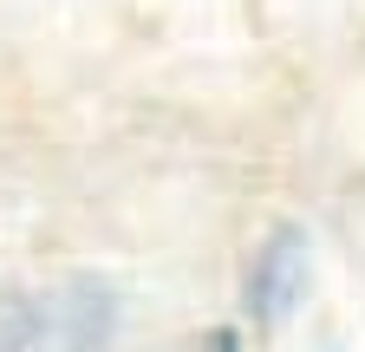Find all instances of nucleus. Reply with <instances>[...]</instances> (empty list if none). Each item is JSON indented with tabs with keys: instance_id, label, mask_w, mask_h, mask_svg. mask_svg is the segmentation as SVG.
I'll use <instances>...</instances> for the list:
<instances>
[{
	"instance_id": "nucleus-1",
	"label": "nucleus",
	"mask_w": 365,
	"mask_h": 352,
	"mask_svg": "<svg viewBox=\"0 0 365 352\" xmlns=\"http://www.w3.org/2000/svg\"><path fill=\"white\" fill-rule=\"evenodd\" d=\"M307 268H313V242H307V229L281 222V229H274V235L255 248V261H248V287H242L248 314H255L261 326H281L294 306H300V294H307Z\"/></svg>"
},
{
	"instance_id": "nucleus-3",
	"label": "nucleus",
	"mask_w": 365,
	"mask_h": 352,
	"mask_svg": "<svg viewBox=\"0 0 365 352\" xmlns=\"http://www.w3.org/2000/svg\"><path fill=\"white\" fill-rule=\"evenodd\" d=\"M176 352H242V339H235V326H209V333H190Z\"/></svg>"
},
{
	"instance_id": "nucleus-2",
	"label": "nucleus",
	"mask_w": 365,
	"mask_h": 352,
	"mask_svg": "<svg viewBox=\"0 0 365 352\" xmlns=\"http://www.w3.org/2000/svg\"><path fill=\"white\" fill-rule=\"evenodd\" d=\"M46 346V294L0 287V352H39Z\"/></svg>"
}]
</instances>
